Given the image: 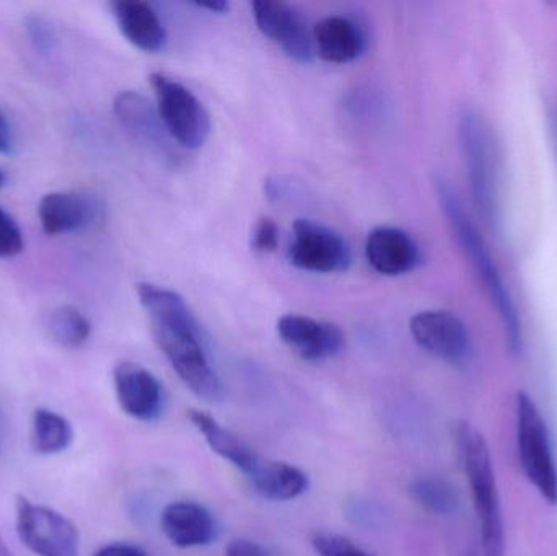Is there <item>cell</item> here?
I'll use <instances>...</instances> for the list:
<instances>
[{
	"label": "cell",
	"mask_w": 557,
	"mask_h": 556,
	"mask_svg": "<svg viewBox=\"0 0 557 556\" xmlns=\"http://www.w3.org/2000/svg\"><path fill=\"white\" fill-rule=\"evenodd\" d=\"M137 297L149 317L153 339L183 384L208 404L224 400V382L212 366L201 326L186 300L152 283L137 284Z\"/></svg>",
	"instance_id": "cell-1"
},
{
	"label": "cell",
	"mask_w": 557,
	"mask_h": 556,
	"mask_svg": "<svg viewBox=\"0 0 557 556\" xmlns=\"http://www.w3.org/2000/svg\"><path fill=\"white\" fill-rule=\"evenodd\" d=\"M437 188V198L441 202L442 211L457 237L461 250L467 255L470 263L473 264L480 280L483 281L484 289L490 294L491 300L496 306L503 322L504 333H506L507 345L513 355L522 351V323H520L519 312H517L516 302L510 296L509 287L504 283L503 274L491 255L484 238L478 232L476 225L471 222L470 215L465 211L460 198L455 189L448 185L445 180H435Z\"/></svg>",
	"instance_id": "cell-2"
},
{
	"label": "cell",
	"mask_w": 557,
	"mask_h": 556,
	"mask_svg": "<svg viewBox=\"0 0 557 556\" xmlns=\"http://www.w3.org/2000/svg\"><path fill=\"white\" fill-rule=\"evenodd\" d=\"M454 441L470 483L474 511L480 522L483 555L504 556L503 509L486 440L476 428L460 421L454 427Z\"/></svg>",
	"instance_id": "cell-3"
},
{
	"label": "cell",
	"mask_w": 557,
	"mask_h": 556,
	"mask_svg": "<svg viewBox=\"0 0 557 556\" xmlns=\"http://www.w3.org/2000/svg\"><path fill=\"white\" fill-rule=\"evenodd\" d=\"M460 140L474 206L494 228L500 219V152L496 137L486 120L467 108L460 114Z\"/></svg>",
	"instance_id": "cell-4"
},
{
	"label": "cell",
	"mask_w": 557,
	"mask_h": 556,
	"mask_svg": "<svg viewBox=\"0 0 557 556\" xmlns=\"http://www.w3.org/2000/svg\"><path fill=\"white\" fill-rule=\"evenodd\" d=\"M517 444L529 482L549 505H557V466L548 427L525 392L516 398Z\"/></svg>",
	"instance_id": "cell-5"
},
{
	"label": "cell",
	"mask_w": 557,
	"mask_h": 556,
	"mask_svg": "<svg viewBox=\"0 0 557 556\" xmlns=\"http://www.w3.org/2000/svg\"><path fill=\"white\" fill-rule=\"evenodd\" d=\"M150 85L162 123L178 147L196 150L205 146L211 134V116L199 98L162 72L150 75Z\"/></svg>",
	"instance_id": "cell-6"
},
{
	"label": "cell",
	"mask_w": 557,
	"mask_h": 556,
	"mask_svg": "<svg viewBox=\"0 0 557 556\" xmlns=\"http://www.w3.org/2000/svg\"><path fill=\"white\" fill-rule=\"evenodd\" d=\"M15 528L20 542L36 556H78L81 539L74 522L55 509L16 496Z\"/></svg>",
	"instance_id": "cell-7"
},
{
	"label": "cell",
	"mask_w": 557,
	"mask_h": 556,
	"mask_svg": "<svg viewBox=\"0 0 557 556\" xmlns=\"http://www.w3.org/2000/svg\"><path fill=\"white\" fill-rule=\"evenodd\" d=\"M287 257L295 268L310 273H343L352 264L349 242L327 225L310 219L294 222Z\"/></svg>",
	"instance_id": "cell-8"
},
{
	"label": "cell",
	"mask_w": 557,
	"mask_h": 556,
	"mask_svg": "<svg viewBox=\"0 0 557 556\" xmlns=\"http://www.w3.org/2000/svg\"><path fill=\"white\" fill-rule=\"evenodd\" d=\"M409 332L419 348L451 366L470 359L471 338L467 325L447 310H424L409 322Z\"/></svg>",
	"instance_id": "cell-9"
},
{
	"label": "cell",
	"mask_w": 557,
	"mask_h": 556,
	"mask_svg": "<svg viewBox=\"0 0 557 556\" xmlns=\"http://www.w3.org/2000/svg\"><path fill=\"white\" fill-rule=\"evenodd\" d=\"M258 28L288 58L308 64L313 59V35L307 20L294 5L274 0H257L251 3Z\"/></svg>",
	"instance_id": "cell-10"
},
{
	"label": "cell",
	"mask_w": 557,
	"mask_h": 556,
	"mask_svg": "<svg viewBox=\"0 0 557 556\" xmlns=\"http://www.w3.org/2000/svg\"><path fill=\"white\" fill-rule=\"evenodd\" d=\"M113 108L124 129L137 143L169 162L178 159V144L166 131L156 104L150 103L144 95L133 90L121 91L114 98Z\"/></svg>",
	"instance_id": "cell-11"
},
{
	"label": "cell",
	"mask_w": 557,
	"mask_h": 556,
	"mask_svg": "<svg viewBox=\"0 0 557 556\" xmlns=\"http://www.w3.org/2000/svg\"><path fill=\"white\" fill-rule=\"evenodd\" d=\"M114 394L121 410L140 423H153L163 413L165 394L159 379L136 362L123 361L114 368Z\"/></svg>",
	"instance_id": "cell-12"
},
{
	"label": "cell",
	"mask_w": 557,
	"mask_h": 556,
	"mask_svg": "<svg viewBox=\"0 0 557 556\" xmlns=\"http://www.w3.org/2000/svg\"><path fill=\"white\" fill-rule=\"evenodd\" d=\"M277 335L304 361L320 362L339 355L344 333L334 323L287 313L277 320Z\"/></svg>",
	"instance_id": "cell-13"
},
{
	"label": "cell",
	"mask_w": 557,
	"mask_h": 556,
	"mask_svg": "<svg viewBox=\"0 0 557 556\" xmlns=\"http://www.w3.org/2000/svg\"><path fill=\"white\" fill-rule=\"evenodd\" d=\"M100 215V201L85 193H48L38 206L39 224L49 237L84 231L94 225Z\"/></svg>",
	"instance_id": "cell-14"
},
{
	"label": "cell",
	"mask_w": 557,
	"mask_h": 556,
	"mask_svg": "<svg viewBox=\"0 0 557 556\" xmlns=\"http://www.w3.org/2000/svg\"><path fill=\"white\" fill-rule=\"evenodd\" d=\"M366 258L370 267L383 276H403L421 264L418 242L398 227H376L366 242Z\"/></svg>",
	"instance_id": "cell-15"
},
{
	"label": "cell",
	"mask_w": 557,
	"mask_h": 556,
	"mask_svg": "<svg viewBox=\"0 0 557 556\" xmlns=\"http://www.w3.org/2000/svg\"><path fill=\"white\" fill-rule=\"evenodd\" d=\"M160 528L178 548L206 547L218 538V522L206 506L176 502L163 509Z\"/></svg>",
	"instance_id": "cell-16"
},
{
	"label": "cell",
	"mask_w": 557,
	"mask_h": 556,
	"mask_svg": "<svg viewBox=\"0 0 557 556\" xmlns=\"http://www.w3.org/2000/svg\"><path fill=\"white\" fill-rule=\"evenodd\" d=\"M314 52L331 64L356 61L367 48L366 32L349 16L330 15L311 29Z\"/></svg>",
	"instance_id": "cell-17"
},
{
	"label": "cell",
	"mask_w": 557,
	"mask_h": 556,
	"mask_svg": "<svg viewBox=\"0 0 557 556\" xmlns=\"http://www.w3.org/2000/svg\"><path fill=\"white\" fill-rule=\"evenodd\" d=\"M111 12L131 45L150 54L165 49V26L150 3L143 0H117L111 3Z\"/></svg>",
	"instance_id": "cell-18"
},
{
	"label": "cell",
	"mask_w": 557,
	"mask_h": 556,
	"mask_svg": "<svg viewBox=\"0 0 557 556\" xmlns=\"http://www.w3.org/2000/svg\"><path fill=\"white\" fill-rule=\"evenodd\" d=\"M189 420L193 427L205 436L206 443L211 447L212 453L218 454L232 466L237 467L245 475L250 477L261 462L258 454L247 443L235 436L231 431L225 430L218 420L205 411L189 410Z\"/></svg>",
	"instance_id": "cell-19"
},
{
	"label": "cell",
	"mask_w": 557,
	"mask_h": 556,
	"mask_svg": "<svg viewBox=\"0 0 557 556\" xmlns=\"http://www.w3.org/2000/svg\"><path fill=\"white\" fill-rule=\"evenodd\" d=\"M248 480L255 493L268 502H292L308 489V477L300 469L273 460H261Z\"/></svg>",
	"instance_id": "cell-20"
},
{
	"label": "cell",
	"mask_w": 557,
	"mask_h": 556,
	"mask_svg": "<svg viewBox=\"0 0 557 556\" xmlns=\"http://www.w3.org/2000/svg\"><path fill=\"white\" fill-rule=\"evenodd\" d=\"M74 443V428L67 418L38 408L32 418V447L39 456H58Z\"/></svg>",
	"instance_id": "cell-21"
},
{
	"label": "cell",
	"mask_w": 557,
	"mask_h": 556,
	"mask_svg": "<svg viewBox=\"0 0 557 556\" xmlns=\"http://www.w3.org/2000/svg\"><path fill=\"white\" fill-rule=\"evenodd\" d=\"M45 329L52 342L65 349L81 348L91 335L87 317L72 304L52 309L46 317Z\"/></svg>",
	"instance_id": "cell-22"
},
{
	"label": "cell",
	"mask_w": 557,
	"mask_h": 556,
	"mask_svg": "<svg viewBox=\"0 0 557 556\" xmlns=\"http://www.w3.org/2000/svg\"><path fill=\"white\" fill-rule=\"evenodd\" d=\"M409 496L416 505L434 516H450L458 508V495L454 486L438 477H419L412 480Z\"/></svg>",
	"instance_id": "cell-23"
},
{
	"label": "cell",
	"mask_w": 557,
	"mask_h": 556,
	"mask_svg": "<svg viewBox=\"0 0 557 556\" xmlns=\"http://www.w3.org/2000/svg\"><path fill=\"white\" fill-rule=\"evenodd\" d=\"M26 35L38 54L51 55L58 46L55 28L41 15H29L25 20Z\"/></svg>",
	"instance_id": "cell-24"
},
{
	"label": "cell",
	"mask_w": 557,
	"mask_h": 556,
	"mask_svg": "<svg viewBox=\"0 0 557 556\" xmlns=\"http://www.w3.org/2000/svg\"><path fill=\"white\" fill-rule=\"evenodd\" d=\"M318 556H372L350 539L336 534H317L311 541Z\"/></svg>",
	"instance_id": "cell-25"
},
{
	"label": "cell",
	"mask_w": 557,
	"mask_h": 556,
	"mask_svg": "<svg viewBox=\"0 0 557 556\" xmlns=\"http://www.w3.org/2000/svg\"><path fill=\"white\" fill-rule=\"evenodd\" d=\"M25 248L22 228L16 224L15 219L0 208V258H13L22 254Z\"/></svg>",
	"instance_id": "cell-26"
},
{
	"label": "cell",
	"mask_w": 557,
	"mask_h": 556,
	"mask_svg": "<svg viewBox=\"0 0 557 556\" xmlns=\"http://www.w3.org/2000/svg\"><path fill=\"white\" fill-rule=\"evenodd\" d=\"M278 245V227L271 218H261L251 235V247L260 254H271Z\"/></svg>",
	"instance_id": "cell-27"
},
{
	"label": "cell",
	"mask_w": 557,
	"mask_h": 556,
	"mask_svg": "<svg viewBox=\"0 0 557 556\" xmlns=\"http://www.w3.org/2000/svg\"><path fill=\"white\" fill-rule=\"evenodd\" d=\"M224 556H271V554L263 545L257 544V542L238 539V541H232L228 544Z\"/></svg>",
	"instance_id": "cell-28"
},
{
	"label": "cell",
	"mask_w": 557,
	"mask_h": 556,
	"mask_svg": "<svg viewBox=\"0 0 557 556\" xmlns=\"http://www.w3.org/2000/svg\"><path fill=\"white\" fill-rule=\"evenodd\" d=\"M94 556H150L144 548L137 545L126 544V542H116L101 547Z\"/></svg>",
	"instance_id": "cell-29"
},
{
	"label": "cell",
	"mask_w": 557,
	"mask_h": 556,
	"mask_svg": "<svg viewBox=\"0 0 557 556\" xmlns=\"http://www.w3.org/2000/svg\"><path fill=\"white\" fill-rule=\"evenodd\" d=\"M13 152V133L10 127L9 120L5 114L0 111V153L7 156V153Z\"/></svg>",
	"instance_id": "cell-30"
},
{
	"label": "cell",
	"mask_w": 557,
	"mask_h": 556,
	"mask_svg": "<svg viewBox=\"0 0 557 556\" xmlns=\"http://www.w3.org/2000/svg\"><path fill=\"white\" fill-rule=\"evenodd\" d=\"M196 5H198L199 9H206L212 13H225L231 9L228 2H224V0H215V2H198Z\"/></svg>",
	"instance_id": "cell-31"
},
{
	"label": "cell",
	"mask_w": 557,
	"mask_h": 556,
	"mask_svg": "<svg viewBox=\"0 0 557 556\" xmlns=\"http://www.w3.org/2000/svg\"><path fill=\"white\" fill-rule=\"evenodd\" d=\"M0 556H15L12 552L9 551L5 544H3L2 539H0Z\"/></svg>",
	"instance_id": "cell-32"
},
{
	"label": "cell",
	"mask_w": 557,
	"mask_h": 556,
	"mask_svg": "<svg viewBox=\"0 0 557 556\" xmlns=\"http://www.w3.org/2000/svg\"><path fill=\"white\" fill-rule=\"evenodd\" d=\"M7 185V173L3 172L2 169H0V189L3 188V186Z\"/></svg>",
	"instance_id": "cell-33"
}]
</instances>
